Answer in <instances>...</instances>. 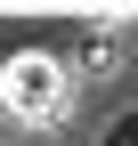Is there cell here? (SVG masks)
Here are the masks:
<instances>
[{"mask_svg":"<svg viewBox=\"0 0 138 146\" xmlns=\"http://www.w3.org/2000/svg\"><path fill=\"white\" fill-rule=\"evenodd\" d=\"M98 146H138V106H130V114H114V122H106V138H98Z\"/></svg>","mask_w":138,"mask_h":146,"instance_id":"7a4b0ae2","label":"cell"},{"mask_svg":"<svg viewBox=\"0 0 138 146\" xmlns=\"http://www.w3.org/2000/svg\"><path fill=\"white\" fill-rule=\"evenodd\" d=\"M65 106H73V89H65V65L41 57V49H25V57L0 65V114L25 122V130H57Z\"/></svg>","mask_w":138,"mask_h":146,"instance_id":"6da1fadb","label":"cell"}]
</instances>
